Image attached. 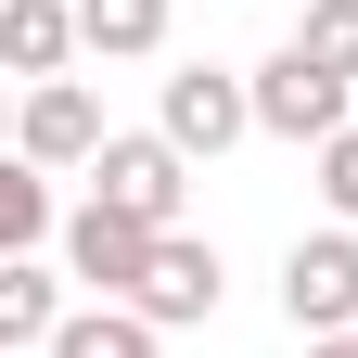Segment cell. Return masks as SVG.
Returning <instances> with one entry per match:
<instances>
[{"instance_id": "obj_14", "label": "cell", "mask_w": 358, "mask_h": 358, "mask_svg": "<svg viewBox=\"0 0 358 358\" xmlns=\"http://www.w3.org/2000/svg\"><path fill=\"white\" fill-rule=\"evenodd\" d=\"M320 205L358 231V128H333V141H320Z\"/></svg>"}, {"instance_id": "obj_2", "label": "cell", "mask_w": 358, "mask_h": 358, "mask_svg": "<svg viewBox=\"0 0 358 358\" xmlns=\"http://www.w3.org/2000/svg\"><path fill=\"white\" fill-rule=\"evenodd\" d=\"M345 90H358V77H333V64H307L294 38H282V52L256 64V128H268V141H307V154H320L333 128H345Z\"/></svg>"}, {"instance_id": "obj_5", "label": "cell", "mask_w": 358, "mask_h": 358, "mask_svg": "<svg viewBox=\"0 0 358 358\" xmlns=\"http://www.w3.org/2000/svg\"><path fill=\"white\" fill-rule=\"evenodd\" d=\"M256 128V77H231V64H179L166 77V141L179 154H231Z\"/></svg>"}, {"instance_id": "obj_3", "label": "cell", "mask_w": 358, "mask_h": 358, "mask_svg": "<svg viewBox=\"0 0 358 358\" xmlns=\"http://www.w3.org/2000/svg\"><path fill=\"white\" fill-rule=\"evenodd\" d=\"M90 192L128 205V217H154V231H179V192H192V154L166 141V128H115L103 166H90Z\"/></svg>"}, {"instance_id": "obj_10", "label": "cell", "mask_w": 358, "mask_h": 358, "mask_svg": "<svg viewBox=\"0 0 358 358\" xmlns=\"http://www.w3.org/2000/svg\"><path fill=\"white\" fill-rule=\"evenodd\" d=\"M38 358H166V320H141L128 294H90V307H77V320L38 345Z\"/></svg>"}, {"instance_id": "obj_7", "label": "cell", "mask_w": 358, "mask_h": 358, "mask_svg": "<svg viewBox=\"0 0 358 358\" xmlns=\"http://www.w3.org/2000/svg\"><path fill=\"white\" fill-rule=\"evenodd\" d=\"M128 307H141V320H166V333H179V320H217V243L166 231V243H154V282L128 294Z\"/></svg>"}, {"instance_id": "obj_4", "label": "cell", "mask_w": 358, "mask_h": 358, "mask_svg": "<svg viewBox=\"0 0 358 358\" xmlns=\"http://www.w3.org/2000/svg\"><path fill=\"white\" fill-rule=\"evenodd\" d=\"M154 243H166L154 217H128V205H103V192L64 217V268H77L90 294H141V282H154Z\"/></svg>"}, {"instance_id": "obj_8", "label": "cell", "mask_w": 358, "mask_h": 358, "mask_svg": "<svg viewBox=\"0 0 358 358\" xmlns=\"http://www.w3.org/2000/svg\"><path fill=\"white\" fill-rule=\"evenodd\" d=\"M64 282H77V268H52V256H0V345H52L77 320Z\"/></svg>"}, {"instance_id": "obj_11", "label": "cell", "mask_w": 358, "mask_h": 358, "mask_svg": "<svg viewBox=\"0 0 358 358\" xmlns=\"http://www.w3.org/2000/svg\"><path fill=\"white\" fill-rule=\"evenodd\" d=\"M77 38L103 64H141V52H166V0H77Z\"/></svg>"}, {"instance_id": "obj_9", "label": "cell", "mask_w": 358, "mask_h": 358, "mask_svg": "<svg viewBox=\"0 0 358 358\" xmlns=\"http://www.w3.org/2000/svg\"><path fill=\"white\" fill-rule=\"evenodd\" d=\"M64 52H90V38H77V0H0V64H13L26 90L64 77Z\"/></svg>"}, {"instance_id": "obj_1", "label": "cell", "mask_w": 358, "mask_h": 358, "mask_svg": "<svg viewBox=\"0 0 358 358\" xmlns=\"http://www.w3.org/2000/svg\"><path fill=\"white\" fill-rule=\"evenodd\" d=\"M282 320H294L307 345H320V333H358V231H345V217L282 256Z\"/></svg>"}, {"instance_id": "obj_6", "label": "cell", "mask_w": 358, "mask_h": 358, "mask_svg": "<svg viewBox=\"0 0 358 358\" xmlns=\"http://www.w3.org/2000/svg\"><path fill=\"white\" fill-rule=\"evenodd\" d=\"M13 141H26L38 166H103V141H115V128H103V103H90L77 77H38V90H26V128H13Z\"/></svg>"}, {"instance_id": "obj_15", "label": "cell", "mask_w": 358, "mask_h": 358, "mask_svg": "<svg viewBox=\"0 0 358 358\" xmlns=\"http://www.w3.org/2000/svg\"><path fill=\"white\" fill-rule=\"evenodd\" d=\"M307 358H358V333H320V345H307Z\"/></svg>"}, {"instance_id": "obj_13", "label": "cell", "mask_w": 358, "mask_h": 358, "mask_svg": "<svg viewBox=\"0 0 358 358\" xmlns=\"http://www.w3.org/2000/svg\"><path fill=\"white\" fill-rule=\"evenodd\" d=\"M294 52H307V64H333V77H358V0H307Z\"/></svg>"}, {"instance_id": "obj_12", "label": "cell", "mask_w": 358, "mask_h": 358, "mask_svg": "<svg viewBox=\"0 0 358 358\" xmlns=\"http://www.w3.org/2000/svg\"><path fill=\"white\" fill-rule=\"evenodd\" d=\"M52 231H64V217H52V166H38V154H13V166H0V243H13V256H38Z\"/></svg>"}]
</instances>
